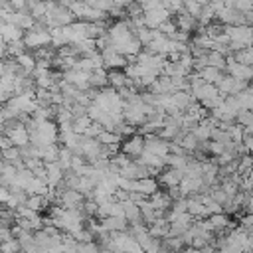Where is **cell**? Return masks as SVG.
Segmentation results:
<instances>
[{"mask_svg":"<svg viewBox=\"0 0 253 253\" xmlns=\"http://www.w3.org/2000/svg\"><path fill=\"white\" fill-rule=\"evenodd\" d=\"M223 71H225L227 75L235 77V79H245V81H251V79H253V67H251V65L237 63L231 53L225 55V67H223Z\"/></svg>","mask_w":253,"mask_h":253,"instance_id":"6da1fadb","label":"cell"},{"mask_svg":"<svg viewBox=\"0 0 253 253\" xmlns=\"http://www.w3.org/2000/svg\"><path fill=\"white\" fill-rule=\"evenodd\" d=\"M22 42H24L26 49H34L40 45H47L51 42V36L47 30H24Z\"/></svg>","mask_w":253,"mask_h":253,"instance_id":"7a4b0ae2","label":"cell"},{"mask_svg":"<svg viewBox=\"0 0 253 253\" xmlns=\"http://www.w3.org/2000/svg\"><path fill=\"white\" fill-rule=\"evenodd\" d=\"M121 150H123L125 154H128L130 158H136V156L144 150V138H142V134L134 132V134H130V136H125V138L121 140Z\"/></svg>","mask_w":253,"mask_h":253,"instance_id":"3957f363","label":"cell"},{"mask_svg":"<svg viewBox=\"0 0 253 253\" xmlns=\"http://www.w3.org/2000/svg\"><path fill=\"white\" fill-rule=\"evenodd\" d=\"M142 138H144V150H148L156 156H166L168 154V140L160 138L156 132L142 134Z\"/></svg>","mask_w":253,"mask_h":253,"instance_id":"277c9868","label":"cell"},{"mask_svg":"<svg viewBox=\"0 0 253 253\" xmlns=\"http://www.w3.org/2000/svg\"><path fill=\"white\" fill-rule=\"evenodd\" d=\"M172 14L164 8V6H158V8H154V10H146V12H142V20H144V26L146 28H150V30H154V28H158L164 20H168Z\"/></svg>","mask_w":253,"mask_h":253,"instance_id":"5b68a950","label":"cell"},{"mask_svg":"<svg viewBox=\"0 0 253 253\" xmlns=\"http://www.w3.org/2000/svg\"><path fill=\"white\" fill-rule=\"evenodd\" d=\"M184 176V172L180 168H172V166H164L158 174H156V180H158V186L162 188H168V186H178L180 178Z\"/></svg>","mask_w":253,"mask_h":253,"instance_id":"8992f818","label":"cell"},{"mask_svg":"<svg viewBox=\"0 0 253 253\" xmlns=\"http://www.w3.org/2000/svg\"><path fill=\"white\" fill-rule=\"evenodd\" d=\"M174 16H176V18H172V20H174L176 28H178V30H182V32L194 34V32L200 28V26H198V18H196V16H190L188 12H184V8H182L180 12H176Z\"/></svg>","mask_w":253,"mask_h":253,"instance_id":"52a82bcc","label":"cell"},{"mask_svg":"<svg viewBox=\"0 0 253 253\" xmlns=\"http://www.w3.org/2000/svg\"><path fill=\"white\" fill-rule=\"evenodd\" d=\"M202 186H204L202 176H182L180 182H178V188H180V192H182L184 198H186V196H192V194H196V192H200Z\"/></svg>","mask_w":253,"mask_h":253,"instance_id":"ba28073f","label":"cell"},{"mask_svg":"<svg viewBox=\"0 0 253 253\" xmlns=\"http://www.w3.org/2000/svg\"><path fill=\"white\" fill-rule=\"evenodd\" d=\"M132 190L140 192L142 196H150L152 192L158 190V180L156 176H144V178H136L132 182Z\"/></svg>","mask_w":253,"mask_h":253,"instance_id":"9c48e42d","label":"cell"},{"mask_svg":"<svg viewBox=\"0 0 253 253\" xmlns=\"http://www.w3.org/2000/svg\"><path fill=\"white\" fill-rule=\"evenodd\" d=\"M107 85L119 89L123 85H132V79H128L123 69H107Z\"/></svg>","mask_w":253,"mask_h":253,"instance_id":"30bf717a","label":"cell"},{"mask_svg":"<svg viewBox=\"0 0 253 253\" xmlns=\"http://www.w3.org/2000/svg\"><path fill=\"white\" fill-rule=\"evenodd\" d=\"M123 215L128 223H140L142 221V215H140V210H138V204H134L132 200H123Z\"/></svg>","mask_w":253,"mask_h":253,"instance_id":"8fae6325","label":"cell"},{"mask_svg":"<svg viewBox=\"0 0 253 253\" xmlns=\"http://www.w3.org/2000/svg\"><path fill=\"white\" fill-rule=\"evenodd\" d=\"M99 223L107 231H123V229L128 227V221L125 217H119V215H105V217L99 219Z\"/></svg>","mask_w":253,"mask_h":253,"instance_id":"7c38bea8","label":"cell"},{"mask_svg":"<svg viewBox=\"0 0 253 253\" xmlns=\"http://www.w3.org/2000/svg\"><path fill=\"white\" fill-rule=\"evenodd\" d=\"M22 36H24V30L18 28L16 24H12V22H4L2 28H0V38L4 40V43L14 42V40H22Z\"/></svg>","mask_w":253,"mask_h":253,"instance_id":"4fadbf2b","label":"cell"},{"mask_svg":"<svg viewBox=\"0 0 253 253\" xmlns=\"http://www.w3.org/2000/svg\"><path fill=\"white\" fill-rule=\"evenodd\" d=\"M168 219L166 217H156L154 221H150L148 225H146V229H148V233L152 235V237H158V239H162L166 233H168Z\"/></svg>","mask_w":253,"mask_h":253,"instance_id":"5bb4252c","label":"cell"},{"mask_svg":"<svg viewBox=\"0 0 253 253\" xmlns=\"http://www.w3.org/2000/svg\"><path fill=\"white\" fill-rule=\"evenodd\" d=\"M198 73H200V77H202L206 83H213V85H215V83L225 75V71H223V69H217V67H213V65H204Z\"/></svg>","mask_w":253,"mask_h":253,"instance_id":"9a60e30c","label":"cell"},{"mask_svg":"<svg viewBox=\"0 0 253 253\" xmlns=\"http://www.w3.org/2000/svg\"><path fill=\"white\" fill-rule=\"evenodd\" d=\"M146 198L150 200V204H152L156 210H162V211L168 210V208H170V202H172L164 190H156V192H152V194L146 196Z\"/></svg>","mask_w":253,"mask_h":253,"instance_id":"2e32d148","label":"cell"},{"mask_svg":"<svg viewBox=\"0 0 253 253\" xmlns=\"http://www.w3.org/2000/svg\"><path fill=\"white\" fill-rule=\"evenodd\" d=\"M107 85V69L105 67H97V69H91L89 71V87H95V89H101Z\"/></svg>","mask_w":253,"mask_h":253,"instance_id":"e0dca14e","label":"cell"},{"mask_svg":"<svg viewBox=\"0 0 253 253\" xmlns=\"http://www.w3.org/2000/svg\"><path fill=\"white\" fill-rule=\"evenodd\" d=\"M235 99L239 103V109H253V89H251V85L241 89V91H237Z\"/></svg>","mask_w":253,"mask_h":253,"instance_id":"ac0fdd59","label":"cell"},{"mask_svg":"<svg viewBox=\"0 0 253 253\" xmlns=\"http://www.w3.org/2000/svg\"><path fill=\"white\" fill-rule=\"evenodd\" d=\"M231 55H233V59H235L237 63L253 65V49H251V45L241 47V49H235V51H231Z\"/></svg>","mask_w":253,"mask_h":253,"instance_id":"d6986e66","label":"cell"},{"mask_svg":"<svg viewBox=\"0 0 253 253\" xmlns=\"http://www.w3.org/2000/svg\"><path fill=\"white\" fill-rule=\"evenodd\" d=\"M101 144H121V134L117 130H107V128H101V132L95 136Z\"/></svg>","mask_w":253,"mask_h":253,"instance_id":"ffe728a7","label":"cell"},{"mask_svg":"<svg viewBox=\"0 0 253 253\" xmlns=\"http://www.w3.org/2000/svg\"><path fill=\"white\" fill-rule=\"evenodd\" d=\"M14 59L18 61V65H20L22 69H26V71H30V73H32V69L36 67V59H34V55H32V51H30V49H26V51L18 53Z\"/></svg>","mask_w":253,"mask_h":253,"instance_id":"44dd1931","label":"cell"},{"mask_svg":"<svg viewBox=\"0 0 253 253\" xmlns=\"http://www.w3.org/2000/svg\"><path fill=\"white\" fill-rule=\"evenodd\" d=\"M206 63L208 65H213L217 69H223L225 67V55L219 53V51H215V49H208L206 51Z\"/></svg>","mask_w":253,"mask_h":253,"instance_id":"7402d4cb","label":"cell"},{"mask_svg":"<svg viewBox=\"0 0 253 253\" xmlns=\"http://www.w3.org/2000/svg\"><path fill=\"white\" fill-rule=\"evenodd\" d=\"M198 142H200V140L194 136V132H192V130H188V132H184V134H182V138H180V142H178V144H180L186 152H190V154H192V150L198 146Z\"/></svg>","mask_w":253,"mask_h":253,"instance_id":"603a6c76","label":"cell"},{"mask_svg":"<svg viewBox=\"0 0 253 253\" xmlns=\"http://www.w3.org/2000/svg\"><path fill=\"white\" fill-rule=\"evenodd\" d=\"M71 150L67 148V146H59V152H57V162H59V166H61V170H69V162H71Z\"/></svg>","mask_w":253,"mask_h":253,"instance_id":"cb8c5ba5","label":"cell"},{"mask_svg":"<svg viewBox=\"0 0 253 253\" xmlns=\"http://www.w3.org/2000/svg\"><path fill=\"white\" fill-rule=\"evenodd\" d=\"M235 123L241 125V126L253 125V113H251V109H239L235 113Z\"/></svg>","mask_w":253,"mask_h":253,"instance_id":"d4e9b609","label":"cell"},{"mask_svg":"<svg viewBox=\"0 0 253 253\" xmlns=\"http://www.w3.org/2000/svg\"><path fill=\"white\" fill-rule=\"evenodd\" d=\"M210 198L211 200H215L217 204H225V202H229V196L219 188V184H213V186H210Z\"/></svg>","mask_w":253,"mask_h":253,"instance_id":"484cf974","label":"cell"},{"mask_svg":"<svg viewBox=\"0 0 253 253\" xmlns=\"http://www.w3.org/2000/svg\"><path fill=\"white\" fill-rule=\"evenodd\" d=\"M22 51H26V45H24L22 40H14V42H8V43H6V55L16 57V55L22 53Z\"/></svg>","mask_w":253,"mask_h":253,"instance_id":"4316f807","label":"cell"},{"mask_svg":"<svg viewBox=\"0 0 253 253\" xmlns=\"http://www.w3.org/2000/svg\"><path fill=\"white\" fill-rule=\"evenodd\" d=\"M223 2H225V6L235 8L239 12H249L253 8V0H223Z\"/></svg>","mask_w":253,"mask_h":253,"instance_id":"83f0119b","label":"cell"},{"mask_svg":"<svg viewBox=\"0 0 253 253\" xmlns=\"http://www.w3.org/2000/svg\"><path fill=\"white\" fill-rule=\"evenodd\" d=\"M115 130L121 134V138H125V136L134 134V132H136V126H134V125H130V123H126V121H121V123L115 126Z\"/></svg>","mask_w":253,"mask_h":253,"instance_id":"f1b7e54d","label":"cell"},{"mask_svg":"<svg viewBox=\"0 0 253 253\" xmlns=\"http://www.w3.org/2000/svg\"><path fill=\"white\" fill-rule=\"evenodd\" d=\"M0 251L2 253H14V251H20V243L16 237H10V239H4L0 241Z\"/></svg>","mask_w":253,"mask_h":253,"instance_id":"f546056e","label":"cell"},{"mask_svg":"<svg viewBox=\"0 0 253 253\" xmlns=\"http://www.w3.org/2000/svg\"><path fill=\"white\" fill-rule=\"evenodd\" d=\"M156 30H158V32H162L166 38H170V36H172V34H174L178 28H176V24H174V20H172V16H170V18H168V20H164V22H162V24H160Z\"/></svg>","mask_w":253,"mask_h":253,"instance_id":"4dcf8cb0","label":"cell"},{"mask_svg":"<svg viewBox=\"0 0 253 253\" xmlns=\"http://www.w3.org/2000/svg\"><path fill=\"white\" fill-rule=\"evenodd\" d=\"M227 134H229V138H231L233 142H241V138H243V128H241V125L231 123V125L227 126Z\"/></svg>","mask_w":253,"mask_h":253,"instance_id":"1f68e13d","label":"cell"},{"mask_svg":"<svg viewBox=\"0 0 253 253\" xmlns=\"http://www.w3.org/2000/svg\"><path fill=\"white\" fill-rule=\"evenodd\" d=\"M101 128H103V126H101V123L91 121V123H89V126L83 130V134H85V136H89V138H95V136L101 132Z\"/></svg>","mask_w":253,"mask_h":253,"instance_id":"d6a6232c","label":"cell"},{"mask_svg":"<svg viewBox=\"0 0 253 253\" xmlns=\"http://www.w3.org/2000/svg\"><path fill=\"white\" fill-rule=\"evenodd\" d=\"M22 162H24V166L28 168V170H34V168H38V166H43V160L42 158H22Z\"/></svg>","mask_w":253,"mask_h":253,"instance_id":"836d02e7","label":"cell"},{"mask_svg":"<svg viewBox=\"0 0 253 253\" xmlns=\"http://www.w3.org/2000/svg\"><path fill=\"white\" fill-rule=\"evenodd\" d=\"M190 36H192V34H188V32L176 30V32L170 36V40H176V42H184V43H188V42H190Z\"/></svg>","mask_w":253,"mask_h":253,"instance_id":"e575fe53","label":"cell"},{"mask_svg":"<svg viewBox=\"0 0 253 253\" xmlns=\"http://www.w3.org/2000/svg\"><path fill=\"white\" fill-rule=\"evenodd\" d=\"M166 194H168V198H170V200H178V198H184L178 186H168V188H166Z\"/></svg>","mask_w":253,"mask_h":253,"instance_id":"d590c367","label":"cell"},{"mask_svg":"<svg viewBox=\"0 0 253 253\" xmlns=\"http://www.w3.org/2000/svg\"><path fill=\"white\" fill-rule=\"evenodd\" d=\"M8 146H12V140L8 138V134L0 132V150H4V148H8Z\"/></svg>","mask_w":253,"mask_h":253,"instance_id":"8d00e7d4","label":"cell"},{"mask_svg":"<svg viewBox=\"0 0 253 253\" xmlns=\"http://www.w3.org/2000/svg\"><path fill=\"white\" fill-rule=\"evenodd\" d=\"M241 142H243V146L251 152V148H253V136H243V138H241Z\"/></svg>","mask_w":253,"mask_h":253,"instance_id":"74e56055","label":"cell"},{"mask_svg":"<svg viewBox=\"0 0 253 253\" xmlns=\"http://www.w3.org/2000/svg\"><path fill=\"white\" fill-rule=\"evenodd\" d=\"M4 73V59H0V75Z\"/></svg>","mask_w":253,"mask_h":253,"instance_id":"f35d334b","label":"cell"},{"mask_svg":"<svg viewBox=\"0 0 253 253\" xmlns=\"http://www.w3.org/2000/svg\"><path fill=\"white\" fill-rule=\"evenodd\" d=\"M196 2H198V4H202V6H204V4H208V2H210V0H196Z\"/></svg>","mask_w":253,"mask_h":253,"instance_id":"ab89813d","label":"cell"},{"mask_svg":"<svg viewBox=\"0 0 253 253\" xmlns=\"http://www.w3.org/2000/svg\"><path fill=\"white\" fill-rule=\"evenodd\" d=\"M2 24H4V20H2V18H0V28H2Z\"/></svg>","mask_w":253,"mask_h":253,"instance_id":"60d3db41","label":"cell"}]
</instances>
